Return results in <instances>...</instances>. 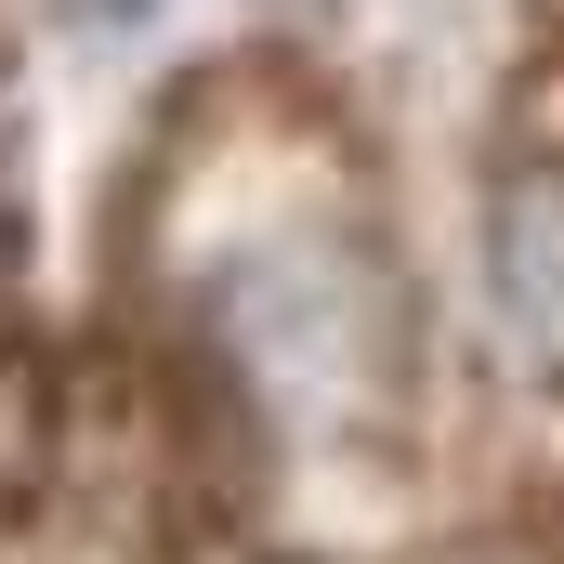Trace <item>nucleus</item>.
Listing matches in <instances>:
<instances>
[{"label":"nucleus","instance_id":"f257e3e1","mask_svg":"<svg viewBox=\"0 0 564 564\" xmlns=\"http://www.w3.org/2000/svg\"><path fill=\"white\" fill-rule=\"evenodd\" d=\"M499 328L539 368H564V184L499 197Z\"/></svg>","mask_w":564,"mask_h":564}]
</instances>
